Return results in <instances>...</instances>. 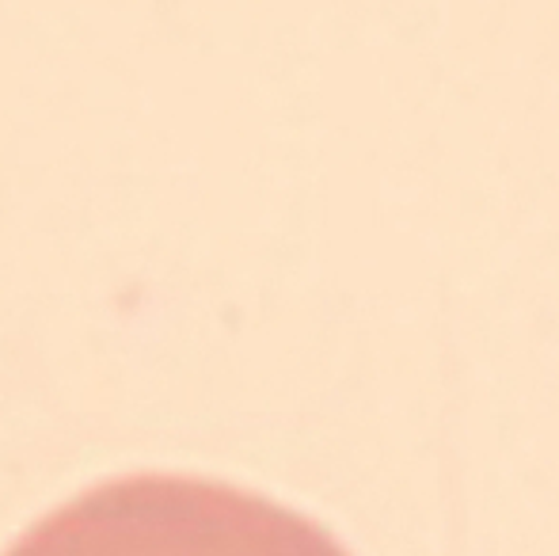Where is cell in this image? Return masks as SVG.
<instances>
[{"label": "cell", "instance_id": "1", "mask_svg": "<svg viewBox=\"0 0 559 556\" xmlns=\"http://www.w3.org/2000/svg\"><path fill=\"white\" fill-rule=\"evenodd\" d=\"M4 556H350L320 522L225 481L133 473L38 519Z\"/></svg>", "mask_w": 559, "mask_h": 556}]
</instances>
